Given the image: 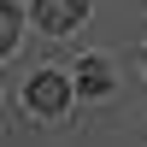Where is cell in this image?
Here are the masks:
<instances>
[{"label":"cell","mask_w":147,"mask_h":147,"mask_svg":"<svg viewBox=\"0 0 147 147\" xmlns=\"http://www.w3.org/2000/svg\"><path fill=\"white\" fill-rule=\"evenodd\" d=\"M24 100H30V112L59 118V112H65V100H71V82H65V77H53V71H35L30 88H24Z\"/></svg>","instance_id":"6da1fadb"},{"label":"cell","mask_w":147,"mask_h":147,"mask_svg":"<svg viewBox=\"0 0 147 147\" xmlns=\"http://www.w3.org/2000/svg\"><path fill=\"white\" fill-rule=\"evenodd\" d=\"M82 12H88V0H35V24H41V30H53V35L77 30Z\"/></svg>","instance_id":"7a4b0ae2"},{"label":"cell","mask_w":147,"mask_h":147,"mask_svg":"<svg viewBox=\"0 0 147 147\" xmlns=\"http://www.w3.org/2000/svg\"><path fill=\"white\" fill-rule=\"evenodd\" d=\"M18 24H24V12H18V6H0V53H12V41H18Z\"/></svg>","instance_id":"3957f363"},{"label":"cell","mask_w":147,"mask_h":147,"mask_svg":"<svg viewBox=\"0 0 147 147\" xmlns=\"http://www.w3.org/2000/svg\"><path fill=\"white\" fill-rule=\"evenodd\" d=\"M82 88H88V94H106V88H112V77H106L100 59H82Z\"/></svg>","instance_id":"277c9868"}]
</instances>
